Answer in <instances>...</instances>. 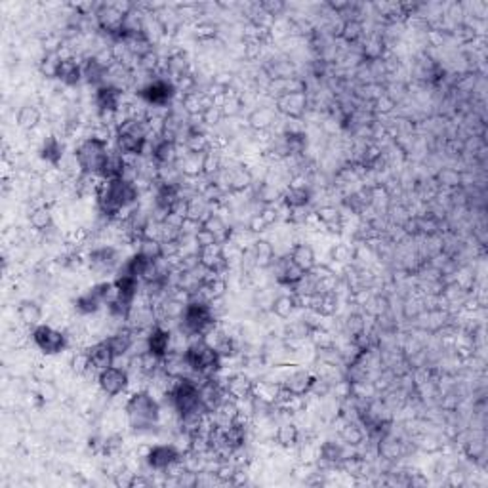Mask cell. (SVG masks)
I'll list each match as a JSON object with an SVG mask.
<instances>
[{"instance_id": "cell-1", "label": "cell", "mask_w": 488, "mask_h": 488, "mask_svg": "<svg viewBox=\"0 0 488 488\" xmlns=\"http://www.w3.org/2000/svg\"><path fill=\"white\" fill-rule=\"evenodd\" d=\"M138 199H140V185L126 178L102 180L97 185L96 202L103 218L121 219L122 214L128 216L132 210L138 208Z\"/></svg>"}, {"instance_id": "cell-2", "label": "cell", "mask_w": 488, "mask_h": 488, "mask_svg": "<svg viewBox=\"0 0 488 488\" xmlns=\"http://www.w3.org/2000/svg\"><path fill=\"white\" fill-rule=\"evenodd\" d=\"M124 416L134 433H151L161 425L162 406L147 389L132 393L124 405Z\"/></svg>"}, {"instance_id": "cell-3", "label": "cell", "mask_w": 488, "mask_h": 488, "mask_svg": "<svg viewBox=\"0 0 488 488\" xmlns=\"http://www.w3.org/2000/svg\"><path fill=\"white\" fill-rule=\"evenodd\" d=\"M153 134L149 116H130L115 126L116 149L124 157H142Z\"/></svg>"}, {"instance_id": "cell-4", "label": "cell", "mask_w": 488, "mask_h": 488, "mask_svg": "<svg viewBox=\"0 0 488 488\" xmlns=\"http://www.w3.org/2000/svg\"><path fill=\"white\" fill-rule=\"evenodd\" d=\"M164 397L170 401L172 410L178 414V417L195 416L202 414L205 405H202V393H200V384L195 382V378L185 376V378H172V384L164 393Z\"/></svg>"}, {"instance_id": "cell-5", "label": "cell", "mask_w": 488, "mask_h": 488, "mask_svg": "<svg viewBox=\"0 0 488 488\" xmlns=\"http://www.w3.org/2000/svg\"><path fill=\"white\" fill-rule=\"evenodd\" d=\"M183 359H185L191 376H199L202 379L216 378L221 370V355L216 351V347L205 338H197L183 349Z\"/></svg>"}, {"instance_id": "cell-6", "label": "cell", "mask_w": 488, "mask_h": 488, "mask_svg": "<svg viewBox=\"0 0 488 488\" xmlns=\"http://www.w3.org/2000/svg\"><path fill=\"white\" fill-rule=\"evenodd\" d=\"M216 313L210 302L200 298H189L185 311L180 319V332L185 338H206L216 328Z\"/></svg>"}, {"instance_id": "cell-7", "label": "cell", "mask_w": 488, "mask_h": 488, "mask_svg": "<svg viewBox=\"0 0 488 488\" xmlns=\"http://www.w3.org/2000/svg\"><path fill=\"white\" fill-rule=\"evenodd\" d=\"M109 142L103 135L92 134L90 138H84L75 149V159H77L78 170L83 176L90 178H102L103 166L109 157Z\"/></svg>"}, {"instance_id": "cell-8", "label": "cell", "mask_w": 488, "mask_h": 488, "mask_svg": "<svg viewBox=\"0 0 488 488\" xmlns=\"http://www.w3.org/2000/svg\"><path fill=\"white\" fill-rule=\"evenodd\" d=\"M178 94L176 83L172 78L164 77V75H154L138 88V97L142 99L147 107H154V109H164L172 103V99Z\"/></svg>"}, {"instance_id": "cell-9", "label": "cell", "mask_w": 488, "mask_h": 488, "mask_svg": "<svg viewBox=\"0 0 488 488\" xmlns=\"http://www.w3.org/2000/svg\"><path fill=\"white\" fill-rule=\"evenodd\" d=\"M115 295V283L111 281H103V283L94 284L90 290H86L75 300V311L80 317H90L99 313L103 305L113 300Z\"/></svg>"}, {"instance_id": "cell-10", "label": "cell", "mask_w": 488, "mask_h": 488, "mask_svg": "<svg viewBox=\"0 0 488 488\" xmlns=\"http://www.w3.org/2000/svg\"><path fill=\"white\" fill-rule=\"evenodd\" d=\"M31 340L40 353L48 355V357L63 353L67 346H69L67 334L58 330V328L50 327V324H39L37 328H32Z\"/></svg>"}, {"instance_id": "cell-11", "label": "cell", "mask_w": 488, "mask_h": 488, "mask_svg": "<svg viewBox=\"0 0 488 488\" xmlns=\"http://www.w3.org/2000/svg\"><path fill=\"white\" fill-rule=\"evenodd\" d=\"M145 463L153 471H159V473H168L173 465H178L181 462V454L178 446L173 443H162V444H153L149 446L147 452H145Z\"/></svg>"}, {"instance_id": "cell-12", "label": "cell", "mask_w": 488, "mask_h": 488, "mask_svg": "<svg viewBox=\"0 0 488 488\" xmlns=\"http://www.w3.org/2000/svg\"><path fill=\"white\" fill-rule=\"evenodd\" d=\"M94 103H96L97 113L102 116V121L113 118L116 124V115H118V111L124 105V90L116 88L113 84H103V86L96 88Z\"/></svg>"}, {"instance_id": "cell-13", "label": "cell", "mask_w": 488, "mask_h": 488, "mask_svg": "<svg viewBox=\"0 0 488 488\" xmlns=\"http://www.w3.org/2000/svg\"><path fill=\"white\" fill-rule=\"evenodd\" d=\"M97 386L102 389L103 395L107 397H118L122 393H126L130 386V372L122 366H109L97 374Z\"/></svg>"}, {"instance_id": "cell-14", "label": "cell", "mask_w": 488, "mask_h": 488, "mask_svg": "<svg viewBox=\"0 0 488 488\" xmlns=\"http://www.w3.org/2000/svg\"><path fill=\"white\" fill-rule=\"evenodd\" d=\"M122 260L121 254L116 250L115 246H96L92 248L90 254H88V265L90 269L97 275H109V273H116L118 267H121Z\"/></svg>"}, {"instance_id": "cell-15", "label": "cell", "mask_w": 488, "mask_h": 488, "mask_svg": "<svg viewBox=\"0 0 488 488\" xmlns=\"http://www.w3.org/2000/svg\"><path fill=\"white\" fill-rule=\"evenodd\" d=\"M275 109L276 113L288 116L290 121H300L309 109L307 92H288L275 97Z\"/></svg>"}, {"instance_id": "cell-16", "label": "cell", "mask_w": 488, "mask_h": 488, "mask_svg": "<svg viewBox=\"0 0 488 488\" xmlns=\"http://www.w3.org/2000/svg\"><path fill=\"white\" fill-rule=\"evenodd\" d=\"M252 185H254V176L243 164H235V166L221 170V187L227 193H243L246 189H250Z\"/></svg>"}, {"instance_id": "cell-17", "label": "cell", "mask_w": 488, "mask_h": 488, "mask_svg": "<svg viewBox=\"0 0 488 488\" xmlns=\"http://www.w3.org/2000/svg\"><path fill=\"white\" fill-rule=\"evenodd\" d=\"M178 147H180V143H176L172 142V140H166V138L159 135L153 142V145H151V161H153L154 166L159 168V170L176 166L178 161H180V151H178Z\"/></svg>"}, {"instance_id": "cell-18", "label": "cell", "mask_w": 488, "mask_h": 488, "mask_svg": "<svg viewBox=\"0 0 488 488\" xmlns=\"http://www.w3.org/2000/svg\"><path fill=\"white\" fill-rule=\"evenodd\" d=\"M199 262L206 271L216 273V275H224L229 269V260L225 254V246L219 243L208 244L199 248Z\"/></svg>"}, {"instance_id": "cell-19", "label": "cell", "mask_w": 488, "mask_h": 488, "mask_svg": "<svg viewBox=\"0 0 488 488\" xmlns=\"http://www.w3.org/2000/svg\"><path fill=\"white\" fill-rule=\"evenodd\" d=\"M145 340H147L149 353L157 355L161 359H166L168 355L172 353V332L162 327L161 322L145 332Z\"/></svg>"}, {"instance_id": "cell-20", "label": "cell", "mask_w": 488, "mask_h": 488, "mask_svg": "<svg viewBox=\"0 0 488 488\" xmlns=\"http://www.w3.org/2000/svg\"><path fill=\"white\" fill-rule=\"evenodd\" d=\"M273 273H275V281L279 284H283L286 288H294L295 284L302 281V276L305 275V271H302L298 265L290 260V256L276 257L275 264L271 265Z\"/></svg>"}, {"instance_id": "cell-21", "label": "cell", "mask_w": 488, "mask_h": 488, "mask_svg": "<svg viewBox=\"0 0 488 488\" xmlns=\"http://www.w3.org/2000/svg\"><path fill=\"white\" fill-rule=\"evenodd\" d=\"M107 73H109V63H105L102 58H97L96 54L86 56L83 61V83L88 86H103L107 84Z\"/></svg>"}, {"instance_id": "cell-22", "label": "cell", "mask_w": 488, "mask_h": 488, "mask_svg": "<svg viewBox=\"0 0 488 488\" xmlns=\"http://www.w3.org/2000/svg\"><path fill=\"white\" fill-rule=\"evenodd\" d=\"M315 374H311L309 370H292L281 384H283L284 391L298 395V397H307L315 384Z\"/></svg>"}, {"instance_id": "cell-23", "label": "cell", "mask_w": 488, "mask_h": 488, "mask_svg": "<svg viewBox=\"0 0 488 488\" xmlns=\"http://www.w3.org/2000/svg\"><path fill=\"white\" fill-rule=\"evenodd\" d=\"M39 157H40V161L46 162L48 166L51 168L61 166V162H63L65 159V143L61 142V138L54 134L46 135L44 142L40 143Z\"/></svg>"}, {"instance_id": "cell-24", "label": "cell", "mask_w": 488, "mask_h": 488, "mask_svg": "<svg viewBox=\"0 0 488 488\" xmlns=\"http://www.w3.org/2000/svg\"><path fill=\"white\" fill-rule=\"evenodd\" d=\"M224 387L229 398H233V401H244V398L252 397L254 379L248 378V376L243 372L231 374L229 378L224 379Z\"/></svg>"}, {"instance_id": "cell-25", "label": "cell", "mask_w": 488, "mask_h": 488, "mask_svg": "<svg viewBox=\"0 0 488 488\" xmlns=\"http://www.w3.org/2000/svg\"><path fill=\"white\" fill-rule=\"evenodd\" d=\"M86 355H88V359H90L92 368L97 370V372H102L105 368L113 366L116 360L115 353H113V349H111L109 341L107 340L96 341L94 346H90L86 349Z\"/></svg>"}, {"instance_id": "cell-26", "label": "cell", "mask_w": 488, "mask_h": 488, "mask_svg": "<svg viewBox=\"0 0 488 488\" xmlns=\"http://www.w3.org/2000/svg\"><path fill=\"white\" fill-rule=\"evenodd\" d=\"M56 80L67 86V88H75L78 84L83 83V63L78 61L75 56H69V58L61 59L58 69V77Z\"/></svg>"}, {"instance_id": "cell-27", "label": "cell", "mask_w": 488, "mask_h": 488, "mask_svg": "<svg viewBox=\"0 0 488 488\" xmlns=\"http://www.w3.org/2000/svg\"><path fill=\"white\" fill-rule=\"evenodd\" d=\"M246 250H248V254H250L252 262H254L256 267L267 269V267H271V265L275 264V260H276L275 246H273L269 240H265V238H256V240L252 243L250 248H246Z\"/></svg>"}, {"instance_id": "cell-28", "label": "cell", "mask_w": 488, "mask_h": 488, "mask_svg": "<svg viewBox=\"0 0 488 488\" xmlns=\"http://www.w3.org/2000/svg\"><path fill=\"white\" fill-rule=\"evenodd\" d=\"M283 205L288 210H298V208H307L313 195L305 183H290V187L283 193Z\"/></svg>"}, {"instance_id": "cell-29", "label": "cell", "mask_w": 488, "mask_h": 488, "mask_svg": "<svg viewBox=\"0 0 488 488\" xmlns=\"http://www.w3.org/2000/svg\"><path fill=\"white\" fill-rule=\"evenodd\" d=\"M200 227L210 233L214 237V240L219 244H227L233 238V227L227 224L216 210L200 224Z\"/></svg>"}, {"instance_id": "cell-30", "label": "cell", "mask_w": 488, "mask_h": 488, "mask_svg": "<svg viewBox=\"0 0 488 488\" xmlns=\"http://www.w3.org/2000/svg\"><path fill=\"white\" fill-rule=\"evenodd\" d=\"M126 170H128V157H124L118 149H111L99 180H116V178H124V176H126Z\"/></svg>"}, {"instance_id": "cell-31", "label": "cell", "mask_w": 488, "mask_h": 488, "mask_svg": "<svg viewBox=\"0 0 488 488\" xmlns=\"http://www.w3.org/2000/svg\"><path fill=\"white\" fill-rule=\"evenodd\" d=\"M212 212L214 205L212 202H208L200 193L191 195V197L185 200V218L191 219V221L202 224Z\"/></svg>"}, {"instance_id": "cell-32", "label": "cell", "mask_w": 488, "mask_h": 488, "mask_svg": "<svg viewBox=\"0 0 488 488\" xmlns=\"http://www.w3.org/2000/svg\"><path fill=\"white\" fill-rule=\"evenodd\" d=\"M290 260L294 262L298 267L302 271H311L315 269L317 265V254L315 250H313V246L307 243H295L292 248H290L288 252Z\"/></svg>"}, {"instance_id": "cell-33", "label": "cell", "mask_w": 488, "mask_h": 488, "mask_svg": "<svg viewBox=\"0 0 488 488\" xmlns=\"http://www.w3.org/2000/svg\"><path fill=\"white\" fill-rule=\"evenodd\" d=\"M135 334H138V332H134L132 328L124 327L121 328V330H116L115 334H111L109 338H107V341H109V346L111 349H113V353H115L116 359L130 355V349H132V346H134V341H135Z\"/></svg>"}, {"instance_id": "cell-34", "label": "cell", "mask_w": 488, "mask_h": 488, "mask_svg": "<svg viewBox=\"0 0 488 488\" xmlns=\"http://www.w3.org/2000/svg\"><path fill=\"white\" fill-rule=\"evenodd\" d=\"M284 387L281 382H269V379H257L252 387V397L265 401L269 405H276L279 398L283 395Z\"/></svg>"}, {"instance_id": "cell-35", "label": "cell", "mask_w": 488, "mask_h": 488, "mask_svg": "<svg viewBox=\"0 0 488 488\" xmlns=\"http://www.w3.org/2000/svg\"><path fill=\"white\" fill-rule=\"evenodd\" d=\"M315 218L330 233H340L343 229V214L336 206L324 205L321 208H317Z\"/></svg>"}, {"instance_id": "cell-36", "label": "cell", "mask_w": 488, "mask_h": 488, "mask_svg": "<svg viewBox=\"0 0 488 488\" xmlns=\"http://www.w3.org/2000/svg\"><path fill=\"white\" fill-rule=\"evenodd\" d=\"M18 319L21 321V324L25 327L37 328L39 324H42V319H44V311H42V305L35 300H23V302L18 305Z\"/></svg>"}, {"instance_id": "cell-37", "label": "cell", "mask_w": 488, "mask_h": 488, "mask_svg": "<svg viewBox=\"0 0 488 488\" xmlns=\"http://www.w3.org/2000/svg\"><path fill=\"white\" fill-rule=\"evenodd\" d=\"M246 122L254 132H267L276 122V109H273V107H256L248 115Z\"/></svg>"}, {"instance_id": "cell-38", "label": "cell", "mask_w": 488, "mask_h": 488, "mask_svg": "<svg viewBox=\"0 0 488 488\" xmlns=\"http://www.w3.org/2000/svg\"><path fill=\"white\" fill-rule=\"evenodd\" d=\"M29 225L37 233H48L54 229V214L51 208L46 205L35 206L29 214Z\"/></svg>"}, {"instance_id": "cell-39", "label": "cell", "mask_w": 488, "mask_h": 488, "mask_svg": "<svg viewBox=\"0 0 488 488\" xmlns=\"http://www.w3.org/2000/svg\"><path fill=\"white\" fill-rule=\"evenodd\" d=\"M349 456L343 444L334 443V441H324L319 449V460L328 465H340L343 458Z\"/></svg>"}, {"instance_id": "cell-40", "label": "cell", "mask_w": 488, "mask_h": 488, "mask_svg": "<svg viewBox=\"0 0 488 488\" xmlns=\"http://www.w3.org/2000/svg\"><path fill=\"white\" fill-rule=\"evenodd\" d=\"M40 121H42V111L31 103L21 105L18 115H16V124L23 130H35L40 124Z\"/></svg>"}, {"instance_id": "cell-41", "label": "cell", "mask_w": 488, "mask_h": 488, "mask_svg": "<svg viewBox=\"0 0 488 488\" xmlns=\"http://www.w3.org/2000/svg\"><path fill=\"white\" fill-rule=\"evenodd\" d=\"M298 295L295 294H281L276 295L275 300L271 302V311H273V315L279 317V319H290L292 317V313H294L295 309H298Z\"/></svg>"}, {"instance_id": "cell-42", "label": "cell", "mask_w": 488, "mask_h": 488, "mask_svg": "<svg viewBox=\"0 0 488 488\" xmlns=\"http://www.w3.org/2000/svg\"><path fill=\"white\" fill-rule=\"evenodd\" d=\"M300 437L302 433L298 429L295 424H281L279 429L275 431V443L281 446V449H294L300 444Z\"/></svg>"}, {"instance_id": "cell-43", "label": "cell", "mask_w": 488, "mask_h": 488, "mask_svg": "<svg viewBox=\"0 0 488 488\" xmlns=\"http://www.w3.org/2000/svg\"><path fill=\"white\" fill-rule=\"evenodd\" d=\"M340 37L346 40L347 44H359L360 40L365 39V25L362 21L357 18H347L343 20V27H341Z\"/></svg>"}, {"instance_id": "cell-44", "label": "cell", "mask_w": 488, "mask_h": 488, "mask_svg": "<svg viewBox=\"0 0 488 488\" xmlns=\"http://www.w3.org/2000/svg\"><path fill=\"white\" fill-rule=\"evenodd\" d=\"M224 170V161H221V154L216 151V149H210L202 154V176L212 180L216 178L219 172Z\"/></svg>"}, {"instance_id": "cell-45", "label": "cell", "mask_w": 488, "mask_h": 488, "mask_svg": "<svg viewBox=\"0 0 488 488\" xmlns=\"http://www.w3.org/2000/svg\"><path fill=\"white\" fill-rule=\"evenodd\" d=\"M61 59L63 58H61L59 50H54V51L46 50L44 58L40 59V63H39L40 75L46 78L58 77V69H59V63H61Z\"/></svg>"}, {"instance_id": "cell-46", "label": "cell", "mask_w": 488, "mask_h": 488, "mask_svg": "<svg viewBox=\"0 0 488 488\" xmlns=\"http://www.w3.org/2000/svg\"><path fill=\"white\" fill-rule=\"evenodd\" d=\"M243 107H244L243 97L238 96L237 92L233 90V88H229L227 94H225V99L224 103H221V107H219V109H221L225 118H235V116L240 115Z\"/></svg>"}, {"instance_id": "cell-47", "label": "cell", "mask_w": 488, "mask_h": 488, "mask_svg": "<svg viewBox=\"0 0 488 488\" xmlns=\"http://www.w3.org/2000/svg\"><path fill=\"white\" fill-rule=\"evenodd\" d=\"M341 439L343 443L349 444V446H359V444L365 443L366 431L362 429V425L355 424V422H347L343 427H341Z\"/></svg>"}, {"instance_id": "cell-48", "label": "cell", "mask_w": 488, "mask_h": 488, "mask_svg": "<svg viewBox=\"0 0 488 488\" xmlns=\"http://www.w3.org/2000/svg\"><path fill=\"white\" fill-rule=\"evenodd\" d=\"M138 243V252L143 254L149 260H161L162 257V243L161 240H154V238L142 237L135 240Z\"/></svg>"}, {"instance_id": "cell-49", "label": "cell", "mask_w": 488, "mask_h": 488, "mask_svg": "<svg viewBox=\"0 0 488 488\" xmlns=\"http://www.w3.org/2000/svg\"><path fill=\"white\" fill-rule=\"evenodd\" d=\"M437 183L439 185L452 189V187H458L462 183V176H460V172L454 170V168H443V170H439L437 173Z\"/></svg>"}, {"instance_id": "cell-50", "label": "cell", "mask_w": 488, "mask_h": 488, "mask_svg": "<svg viewBox=\"0 0 488 488\" xmlns=\"http://www.w3.org/2000/svg\"><path fill=\"white\" fill-rule=\"evenodd\" d=\"M309 340L313 341V346H315L317 349H324V347L334 346V338H332V334H330L328 330H324L322 327L313 328V330H311V334H309Z\"/></svg>"}, {"instance_id": "cell-51", "label": "cell", "mask_w": 488, "mask_h": 488, "mask_svg": "<svg viewBox=\"0 0 488 488\" xmlns=\"http://www.w3.org/2000/svg\"><path fill=\"white\" fill-rule=\"evenodd\" d=\"M37 397L42 401V403H51L59 397V387L51 382V379H44L40 382L39 389H37Z\"/></svg>"}, {"instance_id": "cell-52", "label": "cell", "mask_w": 488, "mask_h": 488, "mask_svg": "<svg viewBox=\"0 0 488 488\" xmlns=\"http://www.w3.org/2000/svg\"><path fill=\"white\" fill-rule=\"evenodd\" d=\"M353 257H355V252L351 250V246H347V244L343 243L334 244V248L330 250V260L336 262L338 265L347 264V262H351Z\"/></svg>"}, {"instance_id": "cell-53", "label": "cell", "mask_w": 488, "mask_h": 488, "mask_svg": "<svg viewBox=\"0 0 488 488\" xmlns=\"http://www.w3.org/2000/svg\"><path fill=\"white\" fill-rule=\"evenodd\" d=\"M200 122L205 124V126H216V124H219V122L224 121L225 116L224 113H221V109L219 107H216V105H210V107H206L205 111H202V115L199 116Z\"/></svg>"}, {"instance_id": "cell-54", "label": "cell", "mask_w": 488, "mask_h": 488, "mask_svg": "<svg viewBox=\"0 0 488 488\" xmlns=\"http://www.w3.org/2000/svg\"><path fill=\"white\" fill-rule=\"evenodd\" d=\"M346 330H347V334L351 336V338H353V336H357V334H360V332H365L366 330L365 317L359 315V313H353V315L347 317Z\"/></svg>"}, {"instance_id": "cell-55", "label": "cell", "mask_w": 488, "mask_h": 488, "mask_svg": "<svg viewBox=\"0 0 488 488\" xmlns=\"http://www.w3.org/2000/svg\"><path fill=\"white\" fill-rule=\"evenodd\" d=\"M372 105H374V111L379 113V115H389V113L395 109V99H393L389 94H382V96L374 99Z\"/></svg>"}, {"instance_id": "cell-56", "label": "cell", "mask_w": 488, "mask_h": 488, "mask_svg": "<svg viewBox=\"0 0 488 488\" xmlns=\"http://www.w3.org/2000/svg\"><path fill=\"white\" fill-rule=\"evenodd\" d=\"M71 368L78 374V376H83V374H86L88 370H90L92 365H90V359H88V355H86V351H80V353L73 355Z\"/></svg>"}, {"instance_id": "cell-57", "label": "cell", "mask_w": 488, "mask_h": 488, "mask_svg": "<svg viewBox=\"0 0 488 488\" xmlns=\"http://www.w3.org/2000/svg\"><path fill=\"white\" fill-rule=\"evenodd\" d=\"M463 450H465V454H468L471 460H479V458L484 456V443L473 439V441H468V443H465Z\"/></svg>"}, {"instance_id": "cell-58", "label": "cell", "mask_w": 488, "mask_h": 488, "mask_svg": "<svg viewBox=\"0 0 488 488\" xmlns=\"http://www.w3.org/2000/svg\"><path fill=\"white\" fill-rule=\"evenodd\" d=\"M214 35H216V25H212V23L202 21V23L197 25V37L199 39H214Z\"/></svg>"}, {"instance_id": "cell-59", "label": "cell", "mask_w": 488, "mask_h": 488, "mask_svg": "<svg viewBox=\"0 0 488 488\" xmlns=\"http://www.w3.org/2000/svg\"><path fill=\"white\" fill-rule=\"evenodd\" d=\"M260 6L264 8L265 12L269 13V16H279V13L284 10V4L283 2H273V0H265V2H260Z\"/></svg>"}]
</instances>
